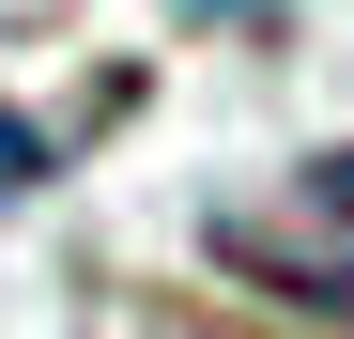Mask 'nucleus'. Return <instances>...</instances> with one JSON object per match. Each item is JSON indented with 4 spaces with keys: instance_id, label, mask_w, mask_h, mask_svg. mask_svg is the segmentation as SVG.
<instances>
[{
    "instance_id": "obj_2",
    "label": "nucleus",
    "mask_w": 354,
    "mask_h": 339,
    "mask_svg": "<svg viewBox=\"0 0 354 339\" xmlns=\"http://www.w3.org/2000/svg\"><path fill=\"white\" fill-rule=\"evenodd\" d=\"M62 154H77L62 124H0V185H46V170H62Z\"/></svg>"
},
{
    "instance_id": "obj_1",
    "label": "nucleus",
    "mask_w": 354,
    "mask_h": 339,
    "mask_svg": "<svg viewBox=\"0 0 354 339\" xmlns=\"http://www.w3.org/2000/svg\"><path fill=\"white\" fill-rule=\"evenodd\" d=\"M216 262L247 277L262 309H308V324H354V139L277 170L262 201H216Z\"/></svg>"
}]
</instances>
